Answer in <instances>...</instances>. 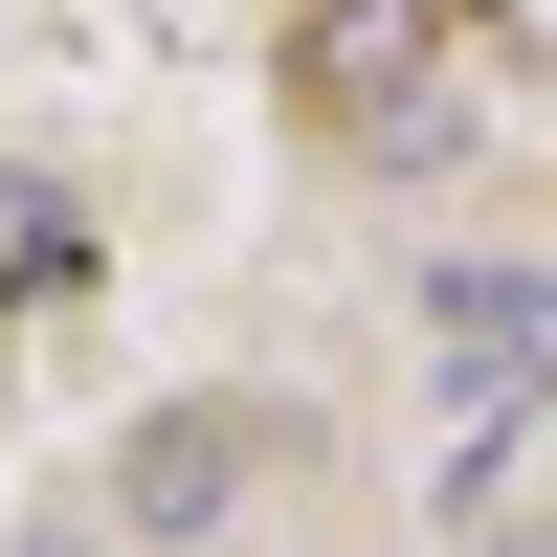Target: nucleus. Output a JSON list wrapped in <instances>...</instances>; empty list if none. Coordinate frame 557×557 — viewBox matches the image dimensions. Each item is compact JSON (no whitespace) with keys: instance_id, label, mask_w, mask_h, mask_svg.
Here are the masks:
<instances>
[{"instance_id":"obj_1","label":"nucleus","mask_w":557,"mask_h":557,"mask_svg":"<svg viewBox=\"0 0 557 557\" xmlns=\"http://www.w3.org/2000/svg\"><path fill=\"white\" fill-rule=\"evenodd\" d=\"M223 491H246V424H223V401L134 424V535H223Z\"/></svg>"},{"instance_id":"obj_2","label":"nucleus","mask_w":557,"mask_h":557,"mask_svg":"<svg viewBox=\"0 0 557 557\" xmlns=\"http://www.w3.org/2000/svg\"><path fill=\"white\" fill-rule=\"evenodd\" d=\"M424 67V0H335V23H312V89H335L357 134H380V89Z\"/></svg>"},{"instance_id":"obj_3","label":"nucleus","mask_w":557,"mask_h":557,"mask_svg":"<svg viewBox=\"0 0 557 557\" xmlns=\"http://www.w3.org/2000/svg\"><path fill=\"white\" fill-rule=\"evenodd\" d=\"M491 557H557V535H491Z\"/></svg>"}]
</instances>
